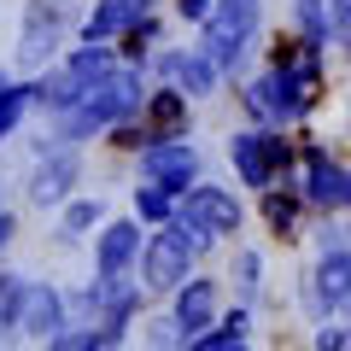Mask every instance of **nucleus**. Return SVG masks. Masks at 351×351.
I'll return each instance as SVG.
<instances>
[{
    "mask_svg": "<svg viewBox=\"0 0 351 351\" xmlns=\"http://www.w3.org/2000/svg\"><path fill=\"white\" fill-rule=\"evenodd\" d=\"M141 100H147L141 71H135V64H123V71L112 64V71L88 88L71 112H59V141L71 147V141H88V135H100V129H112V123H129V117L141 112Z\"/></svg>",
    "mask_w": 351,
    "mask_h": 351,
    "instance_id": "f257e3e1",
    "label": "nucleus"
},
{
    "mask_svg": "<svg viewBox=\"0 0 351 351\" xmlns=\"http://www.w3.org/2000/svg\"><path fill=\"white\" fill-rule=\"evenodd\" d=\"M170 223L193 240V252H205V246H217V240L240 234L246 211H240V199H234L228 188H205V182H193V188L182 193V199H176Z\"/></svg>",
    "mask_w": 351,
    "mask_h": 351,
    "instance_id": "f03ea898",
    "label": "nucleus"
},
{
    "mask_svg": "<svg viewBox=\"0 0 351 351\" xmlns=\"http://www.w3.org/2000/svg\"><path fill=\"white\" fill-rule=\"evenodd\" d=\"M228 158H234L240 182L246 188H293L299 193V182H293V141H281V129H240V135H228Z\"/></svg>",
    "mask_w": 351,
    "mask_h": 351,
    "instance_id": "7ed1b4c3",
    "label": "nucleus"
},
{
    "mask_svg": "<svg viewBox=\"0 0 351 351\" xmlns=\"http://www.w3.org/2000/svg\"><path fill=\"white\" fill-rule=\"evenodd\" d=\"M258 36V0H217L211 12H205V59L211 71H234L246 41Z\"/></svg>",
    "mask_w": 351,
    "mask_h": 351,
    "instance_id": "20e7f679",
    "label": "nucleus"
},
{
    "mask_svg": "<svg viewBox=\"0 0 351 351\" xmlns=\"http://www.w3.org/2000/svg\"><path fill=\"white\" fill-rule=\"evenodd\" d=\"M193 263H199L193 240L182 234L176 223H164L158 234L141 246V287H147V293H176L182 281L193 276Z\"/></svg>",
    "mask_w": 351,
    "mask_h": 351,
    "instance_id": "39448f33",
    "label": "nucleus"
},
{
    "mask_svg": "<svg viewBox=\"0 0 351 351\" xmlns=\"http://www.w3.org/2000/svg\"><path fill=\"white\" fill-rule=\"evenodd\" d=\"M299 152H304V188H299V199L316 205V211H328V217H339V211H346V199H351L346 158H339V152H328L322 141H304Z\"/></svg>",
    "mask_w": 351,
    "mask_h": 351,
    "instance_id": "423d86ee",
    "label": "nucleus"
},
{
    "mask_svg": "<svg viewBox=\"0 0 351 351\" xmlns=\"http://www.w3.org/2000/svg\"><path fill=\"white\" fill-rule=\"evenodd\" d=\"M346 281H351V252L339 234H322V258H316L311 269V316L316 322H339V311H346Z\"/></svg>",
    "mask_w": 351,
    "mask_h": 351,
    "instance_id": "0eeeda50",
    "label": "nucleus"
},
{
    "mask_svg": "<svg viewBox=\"0 0 351 351\" xmlns=\"http://www.w3.org/2000/svg\"><path fill=\"white\" fill-rule=\"evenodd\" d=\"M141 182L164 188L170 199H182L199 182V152L188 141H152V147H141Z\"/></svg>",
    "mask_w": 351,
    "mask_h": 351,
    "instance_id": "6e6552de",
    "label": "nucleus"
},
{
    "mask_svg": "<svg viewBox=\"0 0 351 351\" xmlns=\"http://www.w3.org/2000/svg\"><path fill=\"white\" fill-rule=\"evenodd\" d=\"M59 36H64V0H29L24 6V36H18V64L41 71L59 53Z\"/></svg>",
    "mask_w": 351,
    "mask_h": 351,
    "instance_id": "1a4fd4ad",
    "label": "nucleus"
},
{
    "mask_svg": "<svg viewBox=\"0 0 351 351\" xmlns=\"http://www.w3.org/2000/svg\"><path fill=\"white\" fill-rule=\"evenodd\" d=\"M64 293L53 287V281H24V299H18V334H29V339H41L47 346L53 334H64Z\"/></svg>",
    "mask_w": 351,
    "mask_h": 351,
    "instance_id": "9d476101",
    "label": "nucleus"
},
{
    "mask_svg": "<svg viewBox=\"0 0 351 351\" xmlns=\"http://www.w3.org/2000/svg\"><path fill=\"white\" fill-rule=\"evenodd\" d=\"M217 281H205V276H188L182 287H176V304H170V322H176V334H182V346L188 339H199L205 328H217Z\"/></svg>",
    "mask_w": 351,
    "mask_h": 351,
    "instance_id": "9b49d317",
    "label": "nucleus"
},
{
    "mask_svg": "<svg viewBox=\"0 0 351 351\" xmlns=\"http://www.w3.org/2000/svg\"><path fill=\"white\" fill-rule=\"evenodd\" d=\"M76 176H82V158H76L71 147H53L47 158L36 164V176H29V199L36 205H64L76 188Z\"/></svg>",
    "mask_w": 351,
    "mask_h": 351,
    "instance_id": "f8f14e48",
    "label": "nucleus"
},
{
    "mask_svg": "<svg viewBox=\"0 0 351 351\" xmlns=\"http://www.w3.org/2000/svg\"><path fill=\"white\" fill-rule=\"evenodd\" d=\"M141 129H147V147L152 141H188V100L176 94V88H158L141 100Z\"/></svg>",
    "mask_w": 351,
    "mask_h": 351,
    "instance_id": "ddd939ff",
    "label": "nucleus"
},
{
    "mask_svg": "<svg viewBox=\"0 0 351 351\" xmlns=\"http://www.w3.org/2000/svg\"><path fill=\"white\" fill-rule=\"evenodd\" d=\"M135 258H141V223H100V246H94V276H100V281H117Z\"/></svg>",
    "mask_w": 351,
    "mask_h": 351,
    "instance_id": "4468645a",
    "label": "nucleus"
},
{
    "mask_svg": "<svg viewBox=\"0 0 351 351\" xmlns=\"http://www.w3.org/2000/svg\"><path fill=\"white\" fill-rule=\"evenodd\" d=\"M182 351H252V311L217 316V328H205V334L188 339Z\"/></svg>",
    "mask_w": 351,
    "mask_h": 351,
    "instance_id": "2eb2a0df",
    "label": "nucleus"
},
{
    "mask_svg": "<svg viewBox=\"0 0 351 351\" xmlns=\"http://www.w3.org/2000/svg\"><path fill=\"white\" fill-rule=\"evenodd\" d=\"M263 223H269V234L276 240H299V223H304V199L293 188H263Z\"/></svg>",
    "mask_w": 351,
    "mask_h": 351,
    "instance_id": "dca6fc26",
    "label": "nucleus"
},
{
    "mask_svg": "<svg viewBox=\"0 0 351 351\" xmlns=\"http://www.w3.org/2000/svg\"><path fill=\"white\" fill-rule=\"evenodd\" d=\"M170 76H176V94H182V100H205V94L217 88V71H211L205 53H176Z\"/></svg>",
    "mask_w": 351,
    "mask_h": 351,
    "instance_id": "f3484780",
    "label": "nucleus"
},
{
    "mask_svg": "<svg viewBox=\"0 0 351 351\" xmlns=\"http://www.w3.org/2000/svg\"><path fill=\"white\" fill-rule=\"evenodd\" d=\"M129 24H135V12H129L123 0H100V6L88 12V24H82V41H88V47H106V41L123 36Z\"/></svg>",
    "mask_w": 351,
    "mask_h": 351,
    "instance_id": "a211bd4d",
    "label": "nucleus"
},
{
    "mask_svg": "<svg viewBox=\"0 0 351 351\" xmlns=\"http://www.w3.org/2000/svg\"><path fill=\"white\" fill-rule=\"evenodd\" d=\"M59 71H64V76H71V82H76V88L88 94V88H94V82H100L106 71H112V47H76L71 59L59 64Z\"/></svg>",
    "mask_w": 351,
    "mask_h": 351,
    "instance_id": "6ab92c4d",
    "label": "nucleus"
},
{
    "mask_svg": "<svg viewBox=\"0 0 351 351\" xmlns=\"http://www.w3.org/2000/svg\"><path fill=\"white\" fill-rule=\"evenodd\" d=\"M106 223V199L94 193V199H71L64 205V228H59V240H82L88 228H100Z\"/></svg>",
    "mask_w": 351,
    "mask_h": 351,
    "instance_id": "aec40b11",
    "label": "nucleus"
},
{
    "mask_svg": "<svg viewBox=\"0 0 351 351\" xmlns=\"http://www.w3.org/2000/svg\"><path fill=\"white\" fill-rule=\"evenodd\" d=\"M234 293H240V311H246V304H258L263 299V258L258 252H234Z\"/></svg>",
    "mask_w": 351,
    "mask_h": 351,
    "instance_id": "412c9836",
    "label": "nucleus"
},
{
    "mask_svg": "<svg viewBox=\"0 0 351 351\" xmlns=\"http://www.w3.org/2000/svg\"><path fill=\"white\" fill-rule=\"evenodd\" d=\"M24 106H29V88H18L12 76H0V141L18 129V117H24Z\"/></svg>",
    "mask_w": 351,
    "mask_h": 351,
    "instance_id": "4be33fe9",
    "label": "nucleus"
},
{
    "mask_svg": "<svg viewBox=\"0 0 351 351\" xmlns=\"http://www.w3.org/2000/svg\"><path fill=\"white\" fill-rule=\"evenodd\" d=\"M170 211H176V199H170V193H164V188H135V217H141V223H170Z\"/></svg>",
    "mask_w": 351,
    "mask_h": 351,
    "instance_id": "5701e85b",
    "label": "nucleus"
},
{
    "mask_svg": "<svg viewBox=\"0 0 351 351\" xmlns=\"http://www.w3.org/2000/svg\"><path fill=\"white\" fill-rule=\"evenodd\" d=\"M18 299H24V276L0 269V334H18Z\"/></svg>",
    "mask_w": 351,
    "mask_h": 351,
    "instance_id": "b1692460",
    "label": "nucleus"
},
{
    "mask_svg": "<svg viewBox=\"0 0 351 351\" xmlns=\"http://www.w3.org/2000/svg\"><path fill=\"white\" fill-rule=\"evenodd\" d=\"M112 147L117 152H141V147H147V129H141L135 117H129V123H112Z\"/></svg>",
    "mask_w": 351,
    "mask_h": 351,
    "instance_id": "393cba45",
    "label": "nucleus"
},
{
    "mask_svg": "<svg viewBox=\"0 0 351 351\" xmlns=\"http://www.w3.org/2000/svg\"><path fill=\"white\" fill-rule=\"evenodd\" d=\"M316 351H346V328H339V322H322V328H316Z\"/></svg>",
    "mask_w": 351,
    "mask_h": 351,
    "instance_id": "a878e982",
    "label": "nucleus"
},
{
    "mask_svg": "<svg viewBox=\"0 0 351 351\" xmlns=\"http://www.w3.org/2000/svg\"><path fill=\"white\" fill-rule=\"evenodd\" d=\"M152 351H182V334H176V322H152Z\"/></svg>",
    "mask_w": 351,
    "mask_h": 351,
    "instance_id": "bb28decb",
    "label": "nucleus"
},
{
    "mask_svg": "<svg viewBox=\"0 0 351 351\" xmlns=\"http://www.w3.org/2000/svg\"><path fill=\"white\" fill-rule=\"evenodd\" d=\"M176 12L188 18V24H205V12H211V0H176Z\"/></svg>",
    "mask_w": 351,
    "mask_h": 351,
    "instance_id": "cd10ccee",
    "label": "nucleus"
},
{
    "mask_svg": "<svg viewBox=\"0 0 351 351\" xmlns=\"http://www.w3.org/2000/svg\"><path fill=\"white\" fill-rule=\"evenodd\" d=\"M12 228H18V223H12V211H0V252H6V240H12Z\"/></svg>",
    "mask_w": 351,
    "mask_h": 351,
    "instance_id": "c85d7f7f",
    "label": "nucleus"
},
{
    "mask_svg": "<svg viewBox=\"0 0 351 351\" xmlns=\"http://www.w3.org/2000/svg\"><path fill=\"white\" fill-rule=\"evenodd\" d=\"M123 6H129L135 18H147V12H152V0H123Z\"/></svg>",
    "mask_w": 351,
    "mask_h": 351,
    "instance_id": "c756f323",
    "label": "nucleus"
}]
</instances>
